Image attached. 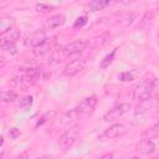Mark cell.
Returning <instances> with one entry per match:
<instances>
[{
    "mask_svg": "<svg viewBox=\"0 0 159 159\" xmlns=\"http://www.w3.org/2000/svg\"><path fill=\"white\" fill-rule=\"evenodd\" d=\"M149 76H150V73H147L145 77L142 80V82L138 83V84H135L133 87V89H132V97H133V99L139 101V102H144V101H147V99L150 98L152 92H153L152 86H153V82H154L155 78L152 77L150 80H148Z\"/></svg>",
    "mask_w": 159,
    "mask_h": 159,
    "instance_id": "6da1fadb",
    "label": "cell"
},
{
    "mask_svg": "<svg viewBox=\"0 0 159 159\" xmlns=\"http://www.w3.org/2000/svg\"><path fill=\"white\" fill-rule=\"evenodd\" d=\"M88 46V42L87 41H83V40H75L70 43H67L65 47H62V55H63V58L65 60H76L78 58L77 56H80L82 53V51Z\"/></svg>",
    "mask_w": 159,
    "mask_h": 159,
    "instance_id": "7a4b0ae2",
    "label": "cell"
},
{
    "mask_svg": "<svg viewBox=\"0 0 159 159\" xmlns=\"http://www.w3.org/2000/svg\"><path fill=\"white\" fill-rule=\"evenodd\" d=\"M78 135H80V129H78V127L75 125V127L67 129L65 133H62L60 135V138H58V145L62 149H67V148H70L77 140Z\"/></svg>",
    "mask_w": 159,
    "mask_h": 159,
    "instance_id": "3957f363",
    "label": "cell"
},
{
    "mask_svg": "<svg viewBox=\"0 0 159 159\" xmlns=\"http://www.w3.org/2000/svg\"><path fill=\"white\" fill-rule=\"evenodd\" d=\"M129 109H130V104H129V103H120V104H117V106H114L112 109H109V111L103 116V119H104L106 122H113V120L118 119L119 117L124 116Z\"/></svg>",
    "mask_w": 159,
    "mask_h": 159,
    "instance_id": "277c9868",
    "label": "cell"
},
{
    "mask_svg": "<svg viewBox=\"0 0 159 159\" xmlns=\"http://www.w3.org/2000/svg\"><path fill=\"white\" fill-rule=\"evenodd\" d=\"M47 41V35L45 30H36L34 32H31L26 39H25V45L30 46L32 48L42 45L43 42Z\"/></svg>",
    "mask_w": 159,
    "mask_h": 159,
    "instance_id": "5b68a950",
    "label": "cell"
},
{
    "mask_svg": "<svg viewBox=\"0 0 159 159\" xmlns=\"http://www.w3.org/2000/svg\"><path fill=\"white\" fill-rule=\"evenodd\" d=\"M84 66H86V60L80 58V57L76 60H72L63 67V75L67 77L76 76L77 73H80L84 68Z\"/></svg>",
    "mask_w": 159,
    "mask_h": 159,
    "instance_id": "8992f818",
    "label": "cell"
},
{
    "mask_svg": "<svg viewBox=\"0 0 159 159\" xmlns=\"http://www.w3.org/2000/svg\"><path fill=\"white\" fill-rule=\"evenodd\" d=\"M36 82L35 78L22 73L21 76H16V77H12L10 81H9V84L14 88H20V89H26L29 88L30 86H32L34 83Z\"/></svg>",
    "mask_w": 159,
    "mask_h": 159,
    "instance_id": "52a82bcc",
    "label": "cell"
},
{
    "mask_svg": "<svg viewBox=\"0 0 159 159\" xmlns=\"http://www.w3.org/2000/svg\"><path fill=\"white\" fill-rule=\"evenodd\" d=\"M125 133H127L125 125L122 123H116V124H112L111 127H108L103 132V135L108 139H114V138H119V137L124 135Z\"/></svg>",
    "mask_w": 159,
    "mask_h": 159,
    "instance_id": "ba28073f",
    "label": "cell"
},
{
    "mask_svg": "<svg viewBox=\"0 0 159 159\" xmlns=\"http://www.w3.org/2000/svg\"><path fill=\"white\" fill-rule=\"evenodd\" d=\"M97 102H98V99H97L96 96H89V97H86V98L80 103V106H78L77 108H78V111H80V113H81L82 116L89 114V113L94 109V107L97 106Z\"/></svg>",
    "mask_w": 159,
    "mask_h": 159,
    "instance_id": "9c48e42d",
    "label": "cell"
},
{
    "mask_svg": "<svg viewBox=\"0 0 159 159\" xmlns=\"http://www.w3.org/2000/svg\"><path fill=\"white\" fill-rule=\"evenodd\" d=\"M137 150L138 153L140 154H152L155 152V144L152 139H147V138H143L138 142L137 144Z\"/></svg>",
    "mask_w": 159,
    "mask_h": 159,
    "instance_id": "30bf717a",
    "label": "cell"
},
{
    "mask_svg": "<svg viewBox=\"0 0 159 159\" xmlns=\"http://www.w3.org/2000/svg\"><path fill=\"white\" fill-rule=\"evenodd\" d=\"M55 39H56V37H52V39H47V41H46V42H43L42 45H40V46L35 47V48L32 50L34 55H35L36 57H41V56L46 55L47 52H50V51L52 50L53 45L56 43V40H55Z\"/></svg>",
    "mask_w": 159,
    "mask_h": 159,
    "instance_id": "8fae6325",
    "label": "cell"
},
{
    "mask_svg": "<svg viewBox=\"0 0 159 159\" xmlns=\"http://www.w3.org/2000/svg\"><path fill=\"white\" fill-rule=\"evenodd\" d=\"M65 22H66L65 15H63V14H56V15L51 16V17L45 22V27L48 29V30H52V29H56V27L62 26Z\"/></svg>",
    "mask_w": 159,
    "mask_h": 159,
    "instance_id": "7c38bea8",
    "label": "cell"
},
{
    "mask_svg": "<svg viewBox=\"0 0 159 159\" xmlns=\"http://www.w3.org/2000/svg\"><path fill=\"white\" fill-rule=\"evenodd\" d=\"M15 25V19L11 16H4L0 19V34L1 36L9 34L11 30H14Z\"/></svg>",
    "mask_w": 159,
    "mask_h": 159,
    "instance_id": "4fadbf2b",
    "label": "cell"
},
{
    "mask_svg": "<svg viewBox=\"0 0 159 159\" xmlns=\"http://www.w3.org/2000/svg\"><path fill=\"white\" fill-rule=\"evenodd\" d=\"M81 117H82V114L80 113L78 108H73V109H70V111L65 112V113L60 117V122L63 123V124H68V123H71V122H73V120L81 118Z\"/></svg>",
    "mask_w": 159,
    "mask_h": 159,
    "instance_id": "5bb4252c",
    "label": "cell"
},
{
    "mask_svg": "<svg viewBox=\"0 0 159 159\" xmlns=\"http://www.w3.org/2000/svg\"><path fill=\"white\" fill-rule=\"evenodd\" d=\"M21 37V32L20 30H11L7 35H4L1 36V41H0V45H6V43H16L17 40H20Z\"/></svg>",
    "mask_w": 159,
    "mask_h": 159,
    "instance_id": "9a60e30c",
    "label": "cell"
},
{
    "mask_svg": "<svg viewBox=\"0 0 159 159\" xmlns=\"http://www.w3.org/2000/svg\"><path fill=\"white\" fill-rule=\"evenodd\" d=\"M140 72L139 70L137 68H133V70H129V71H124V72H120L118 75V78L122 81V82H132L134 80H137L139 77Z\"/></svg>",
    "mask_w": 159,
    "mask_h": 159,
    "instance_id": "2e32d148",
    "label": "cell"
},
{
    "mask_svg": "<svg viewBox=\"0 0 159 159\" xmlns=\"http://www.w3.org/2000/svg\"><path fill=\"white\" fill-rule=\"evenodd\" d=\"M153 16H154V12H153V11H147V12L142 16V19L139 20V24H138L137 27H138L139 30H147V29L149 27L152 20H153Z\"/></svg>",
    "mask_w": 159,
    "mask_h": 159,
    "instance_id": "e0dca14e",
    "label": "cell"
},
{
    "mask_svg": "<svg viewBox=\"0 0 159 159\" xmlns=\"http://www.w3.org/2000/svg\"><path fill=\"white\" fill-rule=\"evenodd\" d=\"M109 5V1L108 0H92L88 2V10L94 12V11H99V10H103L106 6Z\"/></svg>",
    "mask_w": 159,
    "mask_h": 159,
    "instance_id": "ac0fdd59",
    "label": "cell"
},
{
    "mask_svg": "<svg viewBox=\"0 0 159 159\" xmlns=\"http://www.w3.org/2000/svg\"><path fill=\"white\" fill-rule=\"evenodd\" d=\"M116 52H117V48H114V50H112L102 61H101V63H99V68L101 70H107L109 66H111V63L113 62V60H114V56H116Z\"/></svg>",
    "mask_w": 159,
    "mask_h": 159,
    "instance_id": "d6986e66",
    "label": "cell"
},
{
    "mask_svg": "<svg viewBox=\"0 0 159 159\" xmlns=\"http://www.w3.org/2000/svg\"><path fill=\"white\" fill-rule=\"evenodd\" d=\"M143 137L147 139H154L157 137H159V123H155L153 127H150L149 129H147L143 133Z\"/></svg>",
    "mask_w": 159,
    "mask_h": 159,
    "instance_id": "ffe728a7",
    "label": "cell"
},
{
    "mask_svg": "<svg viewBox=\"0 0 159 159\" xmlns=\"http://www.w3.org/2000/svg\"><path fill=\"white\" fill-rule=\"evenodd\" d=\"M17 98V92L11 89H5L1 92V101L2 102H12Z\"/></svg>",
    "mask_w": 159,
    "mask_h": 159,
    "instance_id": "44dd1931",
    "label": "cell"
},
{
    "mask_svg": "<svg viewBox=\"0 0 159 159\" xmlns=\"http://www.w3.org/2000/svg\"><path fill=\"white\" fill-rule=\"evenodd\" d=\"M134 19H135V14H125V15H122L118 20V24L120 25V26H123V27H125V26H129L133 21H134Z\"/></svg>",
    "mask_w": 159,
    "mask_h": 159,
    "instance_id": "7402d4cb",
    "label": "cell"
},
{
    "mask_svg": "<svg viewBox=\"0 0 159 159\" xmlns=\"http://www.w3.org/2000/svg\"><path fill=\"white\" fill-rule=\"evenodd\" d=\"M32 103H34V97L32 96H25V97H22L20 99L19 107L22 108V109H27V108H30L32 106Z\"/></svg>",
    "mask_w": 159,
    "mask_h": 159,
    "instance_id": "603a6c76",
    "label": "cell"
},
{
    "mask_svg": "<svg viewBox=\"0 0 159 159\" xmlns=\"http://www.w3.org/2000/svg\"><path fill=\"white\" fill-rule=\"evenodd\" d=\"M108 39H109V35H108L107 32H104V34H102V35H99V36L93 37V39H92V45H94V46L103 45Z\"/></svg>",
    "mask_w": 159,
    "mask_h": 159,
    "instance_id": "cb8c5ba5",
    "label": "cell"
},
{
    "mask_svg": "<svg viewBox=\"0 0 159 159\" xmlns=\"http://www.w3.org/2000/svg\"><path fill=\"white\" fill-rule=\"evenodd\" d=\"M63 58V55H62V48L60 51H53L52 55H51V60H50V63H58Z\"/></svg>",
    "mask_w": 159,
    "mask_h": 159,
    "instance_id": "d4e9b609",
    "label": "cell"
},
{
    "mask_svg": "<svg viewBox=\"0 0 159 159\" xmlns=\"http://www.w3.org/2000/svg\"><path fill=\"white\" fill-rule=\"evenodd\" d=\"M55 7L51 6V5H47V4H43V2H40V4H36V11L37 12H47V11H51L53 10Z\"/></svg>",
    "mask_w": 159,
    "mask_h": 159,
    "instance_id": "484cf974",
    "label": "cell"
},
{
    "mask_svg": "<svg viewBox=\"0 0 159 159\" xmlns=\"http://www.w3.org/2000/svg\"><path fill=\"white\" fill-rule=\"evenodd\" d=\"M0 47L6 51V52H10V55H15L17 51H16V45L15 43H6V45H0Z\"/></svg>",
    "mask_w": 159,
    "mask_h": 159,
    "instance_id": "4316f807",
    "label": "cell"
},
{
    "mask_svg": "<svg viewBox=\"0 0 159 159\" xmlns=\"http://www.w3.org/2000/svg\"><path fill=\"white\" fill-rule=\"evenodd\" d=\"M87 24V16H80L76 19L75 24H73V29H78V27H82Z\"/></svg>",
    "mask_w": 159,
    "mask_h": 159,
    "instance_id": "83f0119b",
    "label": "cell"
},
{
    "mask_svg": "<svg viewBox=\"0 0 159 159\" xmlns=\"http://www.w3.org/2000/svg\"><path fill=\"white\" fill-rule=\"evenodd\" d=\"M20 130L17 129V128H11L10 130H9V137H10V139L11 140H15V139H17L19 137H20Z\"/></svg>",
    "mask_w": 159,
    "mask_h": 159,
    "instance_id": "f1b7e54d",
    "label": "cell"
},
{
    "mask_svg": "<svg viewBox=\"0 0 159 159\" xmlns=\"http://www.w3.org/2000/svg\"><path fill=\"white\" fill-rule=\"evenodd\" d=\"M53 116H55V112H51V113L48 112V113H46L45 116H42V117H41V120H39V122L36 123V127L42 125V124H43V123L47 120V118H51V117H53Z\"/></svg>",
    "mask_w": 159,
    "mask_h": 159,
    "instance_id": "f546056e",
    "label": "cell"
},
{
    "mask_svg": "<svg viewBox=\"0 0 159 159\" xmlns=\"http://www.w3.org/2000/svg\"><path fill=\"white\" fill-rule=\"evenodd\" d=\"M152 89H153V92L159 93V78H155V80H154L153 86H152Z\"/></svg>",
    "mask_w": 159,
    "mask_h": 159,
    "instance_id": "4dcf8cb0",
    "label": "cell"
},
{
    "mask_svg": "<svg viewBox=\"0 0 159 159\" xmlns=\"http://www.w3.org/2000/svg\"><path fill=\"white\" fill-rule=\"evenodd\" d=\"M101 159H114V157H113V154H106Z\"/></svg>",
    "mask_w": 159,
    "mask_h": 159,
    "instance_id": "1f68e13d",
    "label": "cell"
},
{
    "mask_svg": "<svg viewBox=\"0 0 159 159\" xmlns=\"http://www.w3.org/2000/svg\"><path fill=\"white\" fill-rule=\"evenodd\" d=\"M4 66H5V58H4V57H1V66H0V67L2 68Z\"/></svg>",
    "mask_w": 159,
    "mask_h": 159,
    "instance_id": "d6a6232c",
    "label": "cell"
},
{
    "mask_svg": "<svg viewBox=\"0 0 159 159\" xmlns=\"http://www.w3.org/2000/svg\"><path fill=\"white\" fill-rule=\"evenodd\" d=\"M127 159H140L139 157H130V158H127Z\"/></svg>",
    "mask_w": 159,
    "mask_h": 159,
    "instance_id": "836d02e7",
    "label": "cell"
},
{
    "mask_svg": "<svg viewBox=\"0 0 159 159\" xmlns=\"http://www.w3.org/2000/svg\"><path fill=\"white\" fill-rule=\"evenodd\" d=\"M37 159H50L48 157H40V158H37Z\"/></svg>",
    "mask_w": 159,
    "mask_h": 159,
    "instance_id": "e575fe53",
    "label": "cell"
},
{
    "mask_svg": "<svg viewBox=\"0 0 159 159\" xmlns=\"http://www.w3.org/2000/svg\"><path fill=\"white\" fill-rule=\"evenodd\" d=\"M153 159H159V158H153Z\"/></svg>",
    "mask_w": 159,
    "mask_h": 159,
    "instance_id": "d590c367",
    "label": "cell"
},
{
    "mask_svg": "<svg viewBox=\"0 0 159 159\" xmlns=\"http://www.w3.org/2000/svg\"><path fill=\"white\" fill-rule=\"evenodd\" d=\"M158 39H159V34H158Z\"/></svg>",
    "mask_w": 159,
    "mask_h": 159,
    "instance_id": "8d00e7d4",
    "label": "cell"
}]
</instances>
